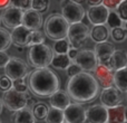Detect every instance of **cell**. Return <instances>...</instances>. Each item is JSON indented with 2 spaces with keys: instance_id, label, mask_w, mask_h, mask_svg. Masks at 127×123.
I'll return each instance as SVG.
<instances>
[{
  "instance_id": "1",
  "label": "cell",
  "mask_w": 127,
  "mask_h": 123,
  "mask_svg": "<svg viewBox=\"0 0 127 123\" xmlns=\"http://www.w3.org/2000/svg\"><path fill=\"white\" fill-rule=\"evenodd\" d=\"M99 85L90 73L81 72L69 78L67 83V93L76 103H89L97 97Z\"/></svg>"
},
{
  "instance_id": "2",
  "label": "cell",
  "mask_w": 127,
  "mask_h": 123,
  "mask_svg": "<svg viewBox=\"0 0 127 123\" xmlns=\"http://www.w3.org/2000/svg\"><path fill=\"white\" fill-rule=\"evenodd\" d=\"M28 86L35 95L39 97H50L59 91L60 81L50 68H38L29 73Z\"/></svg>"
},
{
  "instance_id": "3",
  "label": "cell",
  "mask_w": 127,
  "mask_h": 123,
  "mask_svg": "<svg viewBox=\"0 0 127 123\" xmlns=\"http://www.w3.org/2000/svg\"><path fill=\"white\" fill-rule=\"evenodd\" d=\"M46 36L51 40H60L67 38L69 22L62 16V13H51L46 18L44 24Z\"/></svg>"
},
{
  "instance_id": "4",
  "label": "cell",
  "mask_w": 127,
  "mask_h": 123,
  "mask_svg": "<svg viewBox=\"0 0 127 123\" xmlns=\"http://www.w3.org/2000/svg\"><path fill=\"white\" fill-rule=\"evenodd\" d=\"M54 51L49 45L41 44L31 46L28 53V62L33 68H47L51 64Z\"/></svg>"
},
{
  "instance_id": "5",
  "label": "cell",
  "mask_w": 127,
  "mask_h": 123,
  "mask_svg": "<svg viewBox=\"0 0 127 123\" xmlns=\"http://www.w3.org/2000/svg\"><path fill=\"white\" fill-rule=\"evenodd\" d=\"M89 35H90V29L87 25L84 24L83 21L76 22V24L69 25L67 39L72 48L79 49L85 45Z\"/></svg>"
},
{
  "instance_id": "6",
  "label": "cell",
  "mask_w": 127,
  "mask_h": 123,
  "mask_svg": "<svg viewBox=\"0 0 127 123\" xmlns=\"http://www.w3.org/2000/svg\"><path fill=\"white\" fill-rule=\"evenodd\" d=\"M30 97L29 93H21L16 91L15 88L11 87L10 90L3 92L2 95V103L3 105L8 109L9 111L17 112L21 109L27 106V101Z\"/></svg>"
},
{
  "instance_id": "7",
  "label": "cell",
  "mask_w": 127,
  "mask_h": 123,
  "mask_svg": "<svg viewBox=\"0 0 127 123\" xmlns=\"http://www.w3.org/2000/svg\"><path fill=\"white\" fill-rule=\"evenodd\" d=\"M4 74L10 81L24 79L29 75L28 65L25 61L19 57H10L7 66L4 67Z\"/></svg>"
},
{
  "instance_id": "8",
  "label": "cell",
  "mask_w": 127,
  "mask_h": 123,
  "mask_svg": "<svg viewBox=\"0 0 127 123\" xmlns=\"http://www.w3.org/2000/svg\"><path fill=\"white\" fill-rule=\"evenodd\" d=\"M85 9L80 3L71 1V0H66L62 4V16L69 22V25L81 22V20L85 17Z\"/></svg>"
},
{
  "instance_id": "9",
  "label": "cell",
  "mask_w": 127,
  "mask_h": 123,
  "mask_svg": "<svg viewBox=\"0 0 127 123\" xmlns=\"http://www.w3.org/2000/svg\"><path fill=\"white\" fill-rule=\"evenodd\" d=\"M22 17L24 11L18 8L9 6L1 13V22L8 29H15L22 25Z\"/></svg>"
},
{
  "instance_id": "10",
  "label": "cell",
  "mask_w": 127,
  "mask_h": 123,
  "mask_svg": "<svg viewBox=\"0 0 127 123\" xmlns=\"http://www.w3.org/2000/svg\"><path fill=\"white\" fill-rule=\"evenodd\" d=\"M74 62L83 69V72H87V73L95 70L96 66L98 65V61L96 58V55L90 49H79Z\"/></svg>"
},
{
  "instance_id": "11",
  "label": "cell",
  "mask_w": 127,
  "mask_h": 123,
  "mask_svg": "<svg viewBox=\"0 0 127 123\" xmlns=\"http://www.w3.org/2000/svg\"><path fill=\"white\" fill-rule=\"evenodd\" d=\"M100 102L101 105H104L106 109L115 108L122 104L123 97H122V92H119L116 87L112 86V87L104 88L100 93Z\"/></svg>"
},
{
  "instance_id": "12",
  "label": "cell",
  "mask_w": 127,
  "mask_h": 123,
  "mask_svg": "<svg viewBox=\"0 0 127 123\" xmlns=\"http://www.w3.org/2000/svg\"><path fill=\"white\" fill-rule=\"evenodd\" d=\"M64 117L68 123H85L86 110L79 103H70V105L64 110Z\"/></svg>"
},
{
  "instance_id": "13",
  "label": "cell",
  "mask_w": 127,
  "mask_h": 123,
  "mask_svg": "<svg viewBox=\"0 0 127 123\" xmlns=\"http://www.w3.org/2000/svg\"><path fill=\"white\" fill-rule=\"evenodd\" d=\"M94 73H95L94 77L99 86H101L103 88L112 87L113 86V84H114V73H115L113 69H110L106 65L98 63Z\"/></svg>"
},
{
  "instance_id": "14",
  "label": "cell",
  "mask_w": 127,
  "mask_h": 123,
  "mask_svg": "<svg viewBox=\"0 0 127 123\" xmlns=\"http://www.w3.org/2000/svg\"><path fill=\"white\" fill-rule=\"evenodd\" d=\"M109 11L104 4L89 7L87 10V17L90 24L94 26H100V25L107 24V18L109 15Z\"/></svg>"
},
{
  "instance_id": "15",
  "label": "cell",
  "mask_w": 127,
  "mask_h": 123,
  "mask_svg": "<svg viewBox=\"0 0 127 123\" xmlns=\"http://www.w3.org/2000/svg\"><path fill=\"white\" fill-rule=\"evenodd\" d=\"M86 122L87 123H107L108 111L101 104H95L86 110Z\"/></svg>"
},
{
  "instance_id": "16",
  "label": "cell",
  "mask_w": 127,
  "mask_h": 123,
  "mask_svg": "<svg viewBox=\"0 0 127 123\" xmlns=\"http://www.w3.org/2000/svg\"><path fill=\"white\" fill-rule=\"evenodd\" d=\"M44 25L42 15L36 10H27L24 11V17H22V26L26 27L29 30H39Z\"/></svg>"
},
{
  "instance_id": "17",
  "label": "cell",
  "mask_w": 127,
  "mask_h": 123,
  "mask_svg": "<svg viewBox=\"0 0 127 123\" xmlns=\"http://www.w3.org/2000/svg\"><path fill=\"white\" fill-rule=\"evenodd\" d=\"M114 52H115V47L112 43L105 42V43H99V44L95 45L94 53L96 55L98 63L103 64V65H107L108 61L110 60Z\"/></svg>"
},
{
  "instance_id": "18",
  "label": "cell",
  "mask_w": 127,
  "mask_h": 123,
  "mask_svg": "<svg viewBox=\"0 0 127 123\" xmlns=\"http://www.w3.org/2000/svg\"><path fill=\"white\" fill-rule=\"evenodd\" d=\"M107 67L113 69L114 72L121 70L127 67V53L124 49H115L110 60L107 63Z\"/></svg>"
},
{
  "instance_id": "19",
  "label": "cell",
  "mask_w": 127,
  "mask_h": 123,
  "mask_svg": "<svg viewBox=\"0 0 127 123\" xmlns=\"http://www.w3.org/2000/svg\"><path fill=\"white\" fill-rule=\"evenodd\" d=\"M70 96L68 95L67 91H63L59 90L53 94L50 97H49V103H50L51 108L58 109V110L64 111L68 105H70Z\"/></svg>"
},
{
  "instance_id": "20",
  "label": "cell",
  "mask_w": 127,
  "mask_h": 123,
  "mask_svg": "<svg viewBox=\"0 0 127 123\" xmlns=\"http://www.w3.org/2000/svg\"><path fill=\"white\" fill-rule=\"evenodd\" d=\"M31 30L27 29L26 27L21 26L15 28L11 31V40H12V44L16 47H27L28 44V36L30 34Z\"/></svg>"
},
{
  "instance_id": "21",
  "label": "cell",
  "mask_w": 127,
  "mask_h": 123,
  "mask_svg": "<svg viewBox=\"0 0 127 123\" xmlns=\"http://www.w3.org/2000/svg\"><path fill=\"white\" fill-rule=\"evenodd\" d=\"M90 39L95 42L96 44L99 43H105L108 40L110 36V30L108 27L105 25H100V26H94V28L90 30Z\"/></svg>"
},
{
  "instance_id": "22",
  "label": "cell",
  "mask_w": 127,
  "mask_h": 123,
  "mask_svg": "<svg viewBox=\"0 0 127 123\" xmlns=\"http://www.w3.org/2000/svg\"><path fill=\"white\" fill-rule=\"evenodd\" d=\"M12 123H36V119L32 114V111L29 108H24L15 112L12 118Z\"/></svg>"
},
{
  "instance_id": "23",
  "label": "cell",
  "mask_w": 127,
  "mask_h": 123,
  "mask_svg": "<svg viewBox=\"0 0 127 123\" xmlns=\"http://www.w3.org/2000/svg\"><path fill=\"white\" fill-rule=\"evenodd\" d=\"M108 111V122L107 123H124L125 120V106L118 105L115 108L107 109Z\"/></svg>"
},
{
  "instance_id": "24",
  "label": "cell",
  "mask_w": 127,
  "mask_h": 123,
  "mask_svg": "<svg viewBox=\"0 0 127 123\" xmlns=\"http://www.w3.org/2000/svg\"><path fill=\"white\" fill-rule=\"evenodd\" d=\"M114 85L119 92L127 93V67L114 73Z\"/></svg>"
},
{
  "instance_id": "25",
  "label": "cell",
  "mask_w": 127,
  "mask_h": 123,
  "mask_svg": "<svg viewBox=\"0 0 127 123\" xmlns=\"http://www.w3.org/2000/svg\"><path fill=\"white\" fill-rule=\"evenodd\" d=\"M72 63V61L68 57L67 54L65 55H57V54H54V57H53V61H51V64L50 65L53 67H55L56 69H60V70H64V69H67L68 66Z\"/></svg>"
},
{
  "instance_id": "26",
  "label": "cell",
  "mask_w": 127,
  "mask_h": 123,
  "mask_svg": "<svg viewBox=\"0 0 127 123\" xmlns=\"http://www.w3.org/2000/svg\"><path fill=\"white\" fill-rule=\"evenodd\" d=\"M31 111H32V114L36 120H38V121H44V120H46V117H47V114H48L49 108L44 102H37V103L35 104V106L31 109Z\"/></svg>"
},
{
  "instance_id": "27",
  "label": "cell",
  "mask_w": 127,
  "mask_h": 123,
  "mask_svg": "<svg viewBox=\"0 0 127 123\" xmlns=\"http://www.w3.org/2000/svg\"><path fill=\"white\" fill-rule=\"evenodd\" d=\"M45 121H46V123H63L65 121L64 111L55 108H49L48 114H47Z\"/></svg>"
},
{
  "instance_id": "28",
  "label": "cell",
  "mask_w": 127,
  "mask_h": 123,
  "mask_svg": "<svg viewBox=\"0 0 127 123\" xmlns=\"http://www.w3.org/2000/svg\"><path fill=\"white\" fill-rule=\"evenodd\" d=\"M12 45L11 34L7 29L0 28V52H6Z\"/></svg>"
},
{
  "instance_id": "29",
  "label": "cell",
  "mask_w": 127,
  "mask_h": 123,
  "mask_svg": "<svg viewBox=\"0 0 127 123\" xmlns=\"http://www.w3.org/2000/svg\"><path fill=\"white\" fill-rule=\"evenodd\" d=\"M45 44V35L40 30H32L30 31L28 36V44L27 47L36 46V45Z\"/></svg>"
},
{
  "instance_id": "30",
  "label": "cell",
  "mask_w": 127,
  "mask_h": 123,
  "mask_svg": "<svg viewBox=\"0 0 127 123\" xmlns=\"http://www.w3.org/2000/svg\"><path fill=\"white\" fill-rule=\"evenodd\" d=\"M54 54H57V55H65L68 53V51L70 49V44L68 42L67 38L65 39H60V40H56L55 44H54Z\"/></svg>"
},
{
  "instance_id": "31",
  "label": "cell",
  "mask_w": 127,
  "mask_h": 123,
  "mask_svg": "<svg viewBox=\"0 0 127 123\" xmlns=\"http://www.w3.org/2000/svg\"><path fill=\"white\" fill-rule=\"evenodd\" d=\"M110 37L116 43H123V42H125L127 38V31L124 28V26L117 27V28H114L110 30Z\"/></svg>"
},
{
  "instance_id": "32",
  "label": "cell",
  "mask_w": 127,
  "mask_h": 123,
  "mask_svg": "<svg viewBox=\"0 0 127 123\" xmlns=\"http://www.w3.org/2000/svg\"><path fill=\"white\" fill-rule=\"evenodd\" d=\"M107 25L110 29L123 27V20L119 18V16L116 13V11H109V15L107 18Z\"/></svg>"
},
{
  "instance_id": "33",
  "label": "cell",
  "mask_w": 127,
  "mask_h": 123,
  "mask_svg": "<svg viewBox=\"0 0 127 123\" xmlns=\"http://www.w3.org/2000/svg\"><path fill=\"white\" fill-rule=\"evenodd\" d=\"M49 4H50L49 0H32L31 1V9L41 13L48 10Z\"/></svg>"
},
{
  "instance_id": "34",
  "label": "cell",
  "mask_w": 127,
  "mask_h": 123,
  "mask_svg": "<svg viewBox=\"0 0 127 123\" xmlns=\"http://www.w3.org/2000/svg\"><path fill=\"white\" fill-rule=\"evenodd\" d=\"M31 1L32 0H10V6L22 11H27L31 9Z\"/></svg>"
},
{
  "instance_id": "35",
  "label": "cell",
  "mask_w": 127,
  "mask_h": 123,
  "mask_svg": "<svg viewBox=\"0 0 127 123\" xmlns=\"http://www.w3.org/2000/svg\"><path fill=\"white\" fill-rule=\"evenodd\" d=\"M116 13L124 22L127 21V0H124L118 4V7L116 8Z\"/></svg>"
},
{
  "instance_id": "36",
  "label": "cell",
  "mask_w": 127,
  "mask_h": 123,
  "mask_svg": "<svg viewBox=\"0 0 127 123\" xmlns=\"http://www.w3.org/2000/svg\"><path fill=\"white\" fill-rule=\"evenodd\" d=\"M12 88H15L16 91L21 93H27L28 92V84L26 83V81L24 79H17V81L12 82Z\"/></svg>"
},
{
  "instance_id": "37",
  "label": "cell",
  "mask_w": 127,
  "mask_h": 123,
  "mask_svg": "<svg viewBox=\"0 0 127 123\" xmlns=\"http://www.w3.org/2000/svg\"><path fill=\"white\" fill-rule=\"evenodd\" d=\"M81 72H83V69H81V68L79 67L76 63H75V62H72V63L68 66L67 69H66V74L68 75V77H69V78H71V77H74V76H76V75L80 74Z\"/></svg>"
},
{
  "instance_id": "38",
  "label": "cell",
  "mask_w": 127,
  "mask_h": 123,
  "mask_svg": "<svg viewBox=\"0 0 127 123\" xmlns=\"http://www.w3.org/2000/svg\"><path fill=\"white\" fill-rule=\"evenodd\" d=\"M11 87H12V81H10L6 75L0 77V90L6 92V91L10 90Z\"/></svg>"
},
{
  "instance_id": "39",
  "label": "cell",
  "mask_w": 127,
  "mask_h": 123,
  "mask_svg": "<svg viewBox=\"0 0 127 123\" xmlns=\"http://www.w3.org/2000/svg\"><path fill=\"white\" fill-rule=\"evenodd\" d=\"M121 2V0H103L101 4H104L108 10H110V9H116Z\"/></svg>"
},
{
  "instance_id": "40",
  "label": "cell",
  "mask_w": 127,
  "mask_h": 123,
  "mask_svg": "<svg viewBox=\"0 0 127 123\" xmlns=\"http://www.w3.org/2000/svg\"><path fill=\"white\" fill-rule=\"evenodd\" d=\"M9 61H10V56L6 52H0V67L4 68Z\"/></svg>"
},
{
  "instance_id": "41",
  "label": "cell",
  "mask_w": 127,
  "mask_h": 123,
  "mask_svg": "<svg viewBox=\"0 0 127 123\" xmlns=\"http://www.w3.org/2000/svg\"><path fill=\"white\" fill-rule=\"evenodd\" d=\"M78 51L79 49H76V48H72V47H70V49L68 51V53H67V55H68V57L70 58L72 62L75 61V58H76V56H77V54H78Z\"/></svg>"
},
{
  "instance_id": "42",
  "label": "cell",
  "mask_w": 127,
  "mask_h": 123,
  "mask_svg": "<svg viewBox=\"0 0 127 123\" xmlns=\"http://www.w3.org/2000/svg\"><path fill=\"white\" fill-rule=\"evenodd\" d=\"M10 6V0H0V9H6Z\"/></svg>"
},
{
  "instance_id": "43",
  "label": "cell",
  "mask_w": 127,
  "mask_h": 123,
  "mask_svg": "<svg viewBox=\"0 0 127 123\" xmlns=\"http://www.w3.org/2000/svg\"><path fill=\"white\" fill-rule=\"evenodd\" d=\"M87 3L89 4V7H93V6H98V4H101L103 0H86Z\"/></svg>"
},
{
  "instance_id": "44",
  "label": "cell",
  "mask_w": 127,
  "mask_h": 123,
  "mask_svg": "<svg viewBox=\"0 0 127 123\" xmlns=\"http://www.w3.org/2000/svg\"><path fill=\"white\" fill-rule=\"evenodd\" d=\"M37 103V102L35 101L33 99H31V97H29L28 99V101H27V108H29V109H32L33 106H35V104Z\"/></svg>"
},
{
  "instance_id": "45",
  "label": "cell",
  "mask_w": 127,
  "mask_h": 123,
  "mask_svg": "<svg viewBox=\"0 0 127 123\" xmlns=\"http://www.w3.org/2000/svg\"><path fill=\"white\" fill-rule=\"evenodd\" d=\"M2 110H3V103H2V100L0 99V114L2 113Z\"/></svg>"
},
{
  "instance_id": "46",
  "label": "cell",
  "mask_w": 127,
  "mask_h": 123,
  "mask_svg": "<svg viewBox=\"0 0 127 123\" xmlns=\"http://www.w3.org/2000/svg\"><path fill=\"white\" fill-rule=\"evenodd\" d=\"M71 1H74V2H76V3H80V4H81V2H84V1H86V0H71Z\"/></svg>"
},
{
  "instance_id": "47",
  "label": "cell",
  "mask_w": 127,
  "mask_h": 123,
  "mask_svg": "<svg viewBox=\"0 0 127 123\" xmlns=\"http://www.w3.org/2000/svg\"><path fill=\"white\" fill-rule=\"evenodd\" d=\"M16 51L19 52V53H21V52L24 51V47H17V48H16Z\"/></svg>"
},
{
  "instance_id": "48",
  "label": "cell",
  "mask_w": 127,
  "mask_h": 123,
  "mask_svg": "<svg viewBox=\"0 0 127 123\" xmlns=\"http://www.w3.org/2000/svg\"><path fill=\"white\" fill-rule=\"evenodd\" d=\"M125 120L127 121V106L125 108Z\"/></svg>"
},
{
  "instance_id": "49",
  "label": "cell",
  "mask_w": 127,
  "mask_h": 123,
  "mask_svg": "<svg viewBox=\"0 0 127 123\" xmlns=\"http://www.w3.org/2000/svg\"><path fill=\"white\" fill-rule=\"evenodd\" d=\"M124 28L126 29V31H127V21L125 22V24H124Z\"/></svg>"
},
{
  "instance_id": "50",
  "label": "cell",
  "mask_w": 127,
  "mask_h": 123,
  "mask_svg": "<svg viewBox=\"0 0 127 123\" xmlns=\"http://www.w3.org/2000/svg\"><path fill=\"white\" fill-rule=\"evenodd\" d=\"M57 1H58V2H62V3H63V2H65L66 0H57Z\"/></svg>"
},
{
  "instance_id": "51",
  "label": "cell",
  "mask_w": 127,
  "mask_h": 123,
  "mask_svg": "<svg viewBox=\"0 0 127 123\" xmlns=\"http://www.w3.org/2000/svg\"><path fill=\"white\" fill-rule=\"evenodd\" d=\"M125 94H126V101H127V93H125Z\"/></svg>"
},
{
  "instance_id": "52",
  "label": "cell",
  "mask_w": 127,
  "mask_h": 123,
  "mask_svg": "<svg viewBox=\"0 0 127 123\" xmlns=\"http://www.w3.org/2000/svg\"><path fill=\"white\" fill-rule=\"evenodd\" d=\"M0 24H1V17H0Z\"/></svg>"
},
{
  "instance_id": "53",
  "label": "cell",
  "mask_w": 127,
  "mask_h": 123,
  "mask_svg": "<svg viewBox=\"0 0 127 123\" xmlns=\"http://www.w3.org/2000/svg\"><path fill=\"white\" fill-rule=\"evenodd\" d=\"M63 123H68V122H66V121H64V122H63Z\"/></svg>"
},
{
  "instance_id": "54",
  "label": "cell",
  "mask_w": 127,
  "mask_h": 123,
  "mask_svg": "<svg viewBox=\"0 0 127 123\" xmlns=\"http://www.w3.org/2000/svg\"><path fill=\"white\" fill-rule=\"evenodd\" d=\"M124 123H127V121H125V122H124Z\"/></svg>"
},
{
  "instance_id": "55",
  "label": "cell",
  "mask_w": 127,
  "mask_h": 123,
  "mask_svg": "<svg viewBox=\"0 0 127 123\" xmlns=\"http://www.w3.org/2000/svg\"><path fill=\"white\" fill-rule=\"evenodd\" d=\"M0 123H1V120H0Z\"/></svg>"
},
{
  "instance_id": "56",
  "label": "cell",
  "mask_w": 127,
  "mask_h": 123,
  "mask_svg": "<svg viewBox=\"0 0 127 123\" xmlns=\"http://www.w3.org/2000/svg\"><path fill=\"white\" fill-rule=\"evenodd\" d=\"M121 1H124V0H121Z\"/></svg>"
}]
</instances>
